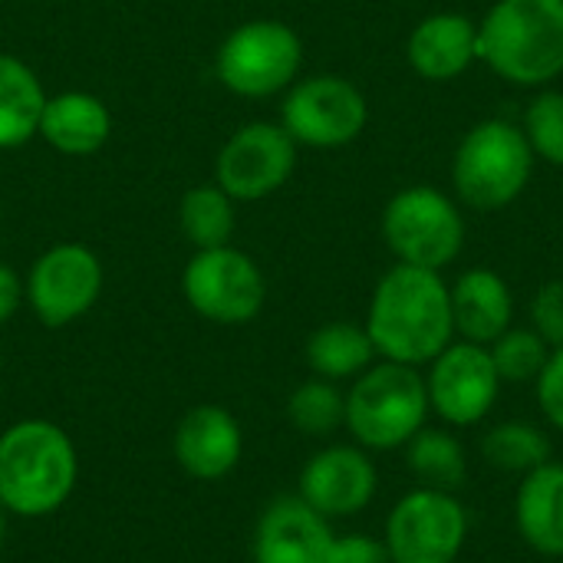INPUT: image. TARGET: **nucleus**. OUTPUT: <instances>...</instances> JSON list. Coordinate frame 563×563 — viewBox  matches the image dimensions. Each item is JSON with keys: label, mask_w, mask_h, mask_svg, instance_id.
I'll return each instance as SVG.
<instances>
[{"label": "nucleus", "mask_w": 563, "mask_h": 563, "mask_svg": "<svg viewBox=\"0 0 563 563\" xmlns=\"http://www.w3.org/2000/svg\"><path fill=\"white\" fill-rule=\"evenodd\" d=\"M175 462L198 482H218L231 475L244 452L241 422L224 406H195L181 416L172 439Z\"/></svg>", "instance_id": "obj_16"}, {"label": "nucleus", "mask_w": 563, "mask_h": 563, "mask_svg": "<svg viewBox=\"0 0 563 563\" xmlns=\"http://www.w3.org/2000/svg\"><path fill=\"white\" fill-rule=\"evenodd\" d=\"M515 525L521 541L544 554L563 558V465L544 462L521 478L515 495Z\"/></svg>", "instance_id": "obj_19"}, {"label": "nucleus", "mask_w": 563, "mask_h": 563, "mask_svg": "<svg viewBox=\"0 0 563 563\" xmlns=\"http://www.w3.org/2000/svg\"><path fill=\"white\" fill-rule=\"evenodd\" d=\"M426 376L402 363H373L346 393V429L360 449L393 452L412 442L429 419Z\"/></svg>", "instance_id": "obj_4"}, {"label": "nucleus", "mask_w": 563, "mask_h": 563, "mask_svg": "<svg viewBox=\"0 0 563 563\" xmlns=\"http://www.w3.org/2000/svg\"><path fill=\"white\" fill-rule=\"evenodd\" d=\"M106 284L102 261L86 244H56L43 251L23 284L26 303L49 330L69 327L86 317Z\"/></svg>", "instance_id": "obj_11"}, {"label": "nucleus", "mask_w": 563, "mask_h": 563, "mask_svg": "<svg viewBox=\"0 0 563 563\" xmlns=\"http://www.w3.org/2000/svg\"><path fill=\"white\" fill-rule=\"evenodd\" d=\"M558 561H561V563H563V558H558Z\"/></svg>", "instance_id": "obj_36"}, {"label": "nucleus", "mask_w": 563, "mask_h": 563, "mask_svg": "<svg viewBox=\"0 0 563 563\" xmlns=\"http://www.w3.org/2000/svg\"><path fill=\"white\" fill-rule=\"evenodd\" d=\"M297 168V142L284 125L247 122L218 152L214 181L234 201H261L287 185Z\"/></svg>", "instance_id": "obj_13"}, {"label": "nucleus", "mask_w": 563, "mask_h": 563, "mask_svg": "<svg viewBox=\"0 0 563 563\" xmlns=\"http://www.w3.org/2000/svg\"><path fill=\"white\" fill-rule=\"evenodd\" d=\"M303 63L300 36L280 20H247L224 36L214 73L224 89L244 99H264L290 89Z\"/></svg>", "instance_id": "obj_6"}, {"label": "nucleus", "mask_w": 563, "mask_h": 563, "mask_svg": "<svg viewBox=\"0 0 563 563\" xmlns=\"http://www.w3.org/2000/svg\"><path fill=\"white\" fill-rule=\"evenodd\" d=\"M366 333L376 356L402 366H429L452 340V297L439 271L396 264L373 290Z\"/></svg>", "instance_id": "obj_1"}, {"label": "nucleus", "mask_w": 563, "mask_h": 563, "mask_svg": "<svg viewBox=\"0 0 563 563\" xmlns=\"http://www.w3.org/2000/svg\"><path fill=\"white\" fill-rule=\"evenodd\" d=\"M531 330L551 346H563V280L544 284L531 300Z\"/></svg>", "instance_id": "obj_29"}, {"label": "nucleus", "mask_w": 563, "mask_h": 563, "mask_svg": "<svg viewBox=\"0 0 563 563\" xmlns=\"http://www.w3.org/2000/svg\"><path fill=\"white\" fill-rule=\"evenodd\" d=\"M287 419L297 432H303L310 439L333 435L346 422V393H340L336 383L313 376L290 393Z\"/></svg>", "instance_id": "obj_26"}, {"label": "nucleus", "mask_w": 563, "mask_h": 563, "mask_svg": "<svg viewBox=\"0 0 563 563\" xmlns=\"http://www.w3.org/2000/svg\"><path fill=\"white\" fill-rule=\"evenodd\" d=\"M3 538H7V511L0 508V548H3Z\"/></svg>", "instance_id": "obj_33"}, {"label": "nucleus", "mask_w": 563, "mask_h": 563, "mask_svg": "<svg viewBox=\"0 0 563 563\" xmlns=\"http://www.w3.org/2000/svg\"><path fill=\"white\" fill-rule=\"evenodd\" d=\"M406 56L422 79L449 82L478 59V23L462 13H432L409 33Z\"/></svg>", "instance_id": "obj_17"}, {"label": "nucleus", "mask_w": 563, "mask_h": 563, "mask_svg": "<svg viewBox=\"0 0 563 563\" xmlns=\"http://www.w3.org/2000/svg\"><path fill=\"white\" fill-rule=\"evenodd\" d=\"M501 383H534L551 356V346L531 327H511L488 346Z\"/></svg>", "instance_id": "obj_27"}, {"label": "nucleus", "mask_w": 563, "mask_h": 563, "mask_svg": "<svg viewBox=\"0 0 563 563\" xmlns=\"http://www.w3.org/2000/svg\"><path fill=\"white\" fill-rule=\"evenodd\" d=\"M409 455V468L419 478V485L426 488H439V492H455L465 475H468V459L462 442L449 432V429H419L412 435V442L406 445Z\"/></svg>", "instance_id": "obj_24"}, {"label": "nucleus", "mask_w": 563, "mask_h": 563, "mask_svg": "<svg viewBox=\"0 0 563 563\" xmlns=\"http://www.w3.org/2000/svg\"><path fill=\"white\" fill-rule=\"evenodd\" d=\"M0 221H3V211H0Z\"/></svg>", "instance_id": "obj_35"}, {"label": "nucleus", "mask_w": 563, "mask_h": 563, "mask_svg": "<svg viewBox=\"0 0 563 563\" xmlns=\"http://www.w3.org/2000/svg\"><path fill=\"white\" fill-rule=\"evenodd\" d=\"M369 122L366 96L343 76H310L290 86L280 106V125L297 145L343 148Z\"/></svg>", "instance_id": "obj_10"}, {"label": "nucleus", "mask_w": 563, "mask_h": 563, "mask_svg": "<svg viewBox=\"0 0 563 563\" xmlns=\"http://www.w3.org/2000/svg\"><path fill=\"white\" fill-rule=\"evenodd\" d=\"M478 59L515 86L563 73V0H498L478 23Z\"/></svg>", "instance_id": "obj_3"}, {"label": "nucleus", "mask_w": 563, "mask_h": 563, "mask_svg": "<svg viewBox=\"0 0 563 563\" xmlns=\"http://www.w3.org/2000/svg\"><path fill=\"white\" fill-rule=\"evenodd\" d=\"M79 482L73 439L46 419H23L0 432V508L16 518L56 515Z\"/></svg>", "instance_id": "obj_2"}, {"label": "nucleus", "mask_w": 563, "mask_h": 563, "mask_svg": "<svg viewBox=\"0 0 563 563\" xmlns=\"http://www.w3.org/2000/svg\"><path fill=\"white\" fill-rule=\"evenodd\" d=\"M501 376L488 346L452 340L432 363L426 376L429 409L452 429H472L488 419L498 402Z\"/></svg>", "instance_id": "obj_12"}, {"label": "nucleus", "mask_w": 563, "mask_h": 563, "mask_svg": "<svg viewBox=\"0 0 563 563\" xmlns=\"http://www.w3.org/2000/svg\"><path fill=\"white\" fill-rule=\"evenodd\" d=\"M330 563H393L379 538L369 534H343L333 541Z\"/></svg>", "instance_id": "obj_31"}, {"label": "nucleus", "mask_w": 563, "mask_h": 563, "mask_svg": "<svg viewBox=\"0 0 563 563\" xmlns=\"http://www.w3.org/2000/svg\"><path fill=\"white\" fill-rule=\"evenodd\" d=\"M234 224H238L234 198L218 181L195 185L191 191H185V198L178 205V228L198 251L231 244Z\"/></svg>", "instance_id": "obj_23"}, {"label": "nucleus", "mask_w": 563, "mask_h": 563, "mask_svg": "<svg viewBox=\"0 0 563 563\" xmlns=\"http://www.w3.org/2000/svg\"><path fill=\"white\" fill-rule=\"evenodd\" d=\"M468 541V511L455 492L419 485L402 495L389 518L383 544L393 563H455Z\"/></svg>", "instance_id": "obj_8"}, {"label": "nucleus", "mask_w": 563, "mask_h": 563, "mask_svg": "<svg viewBox=\"0 0 563 563\" xmlns=\"http://www.w3.org/2000/svg\"><path fill=\"white\" fill-rule=\"evenodd\" d=\"M373 360H376V346L366 327H356L346 320L323 323L307 340V366L313 369V376L330 379V383L356 379L360 373L373 366Z\"/></svg>", "instance_id": "obj_22"}, {"label": "nucleus", "mask_w": 563, "mask_h": 563, "mask_svg": "<svg viewBox=\"0 0 563 563\" xmlns=\"http://www.w3.org/2000/svg\"><path fill=\"white\" fill-rule=\"evenodd\" d=\"M525 139L534 158L563 168V92H541L525 112Z\"/></svg>", "instance_id": "obj_28"}, {"label": "nucleus", "mask_w": 563, "mask_h": 563, "mask_svg": "<svg viewBox=\"0 0 563 563\" xmlns=\"http://www.w3.org/2000/svg\"><path fill=\"white\" fill-rule=\"evenodd\" d=\"M23 297H26V290H23L20 274L10 264H0V327L20 310Z\"/></svg>", "instance_id": "obj_32"}, {"label": "nucleus", "mask_w": 563, "mask_h": 563, "mask_svg": "<svg viewBox=\"0 0 563 563\" xmlns=\"http://www.w3.org/2000/svg\"><path fill=\"white\" fill-rule=\"evenodd\" d=\"M534 386H538V406H541L544 419L558 432H563V346L551 350V356H548L541 376L534 379Z\"/></svg>", "instance_id": "obj_30"}, {"label": "nucleus", "mask_w": 563, "mask_h": 563, "mask_svg": "<svg viewBox=\"0 0 563 563\" xmlns=\"http://www.w3.org/2000/svg\"><path fill=\"white\" fill-rule=\"evenodd\" d=\"M534 172V152L525 129L488 119L478 122L452 158V185L459 198L478 211L508 208L528 188Z\"/></svg>", "instance_id": "obj_5"}, {"label": "nucleus", "mask_w": 563, "mask_h": 563, "mask_svg": "<svg viewBox=\"0 0 563 563\" xmlns=\"http://www.w3.org/2000/svg\"><path fill=\"white\" fill-rule=\"evenodd\" d=\"M333 528L300 495L271 501L254 528V563H330Z\"/></svg>", "instance_id": "obj_15"}, {"label": "nucleus", "mask_w": 563, "mask_h": 563, "mask_svg": "<svg viewBox=\"0 0 563 563\" xmlns=\"http://www.w3.org/2000/svg\"><path fill=\"white\" fill-rule=\"evenodd\" d=\"M188 307L221 327L251 323L267 300V280L257 261L231 244L195 251L181 274Z\"/></svg>", "instance_id": "obj_9"}, {"label": "nucleus", "mask_w": 563, "mask_h": 563, "mask_svg": "<svg viewBox=\"0 0 563 563\" xmlns=\"http://www.w3.org/2000/svg\"><path fill=\"white\" fill-rule=\"evenodd\" d=\"M0 373H3V350H0Z\"/></svg>", "instance_id": "obj_34"}, {"label": "nucleus", "mask_w": 563, "mask_h": 563, "mask_svg": "<svg viewBox=\"0 0 563 563\" xmlns=\"http://www.w3.org/2000/svg\"><path fill=\"white\" fill-rule=\"evenodd\" d=\"M482 455L505 475H528L551 462V439L531 422H501L482 435Z\"/></svg>", "instance_id": "obj_25"}, {"label": "nucleus", "mask_w": 563, "mask_h": 563, "mask_svg": "<svg viewBox=\"0 0 563 563\" xmlns=\"http://www.w3.org/2000/svg\"><path fill=\"white\" fill-rule=\"evenodd\" d=\"M46 106L43 82L36 73L13 53H0V148L26 145Z\"/></svg>", "instance_id": "obj_21"}, {"label": "nucleus", "mask_w": 563, "mask_h": 563, "mask_svg": "<svg viewBox=\"0 0 563 563\" xmlns=\"http://www.w3.org/2000/svg\"><path fill=\"white\" fill-rule=\"evenodd\" d=\"M379 472L360 445H327L300 472V498L327 521L353 518L376 498Z\"/></svg>", "instance_id": "obj_14"}, {"label": "nucleus", "mask_w": 563, "mask_h": 563, "mask_svg": "<svg viewBox=\"0 0 563 563\" xmlns=\"http://www.w3.org/2000/svg\"><path fill=\"white\" fill-rule=\"evenodd\" d=\"M383 238L399 264L442 271L462 254L465 221L449 195L429 185H412L386 205Z\"/></svg>", "instance_id": "obj_7"}, {"label": "nucleus", "mask_w": 563, "mask_h": 563, "mask_svg": "<svg viewBox=\"0 0 563 563\" xmlns=\"http://www.w3.org/2000/svg\"><path fill=\"white\" fill-rule=\"evenodd\" d=\"M449 297L455 333L462 340L492 346L505 330H511L515 297L501 274L488 267H472L449 287Z\"/></svg>", "instance_id": "obj_18"}, {"label": "nucleus", "mask_w": 563, "mask_h": 563, "mask_svg": "<svg viewBox=\"0 0 563 563\" xmlns=\"http://www.w3.org/2000/svg\"><path fill=\"white\" fill-rule=\"evenodd\" d=\"M112 115L106 102L92 92H59L46 96L36 135L63 155H92L109 142Z\"/></svg>", "instance_id": "obj_20"}]
</instances>
